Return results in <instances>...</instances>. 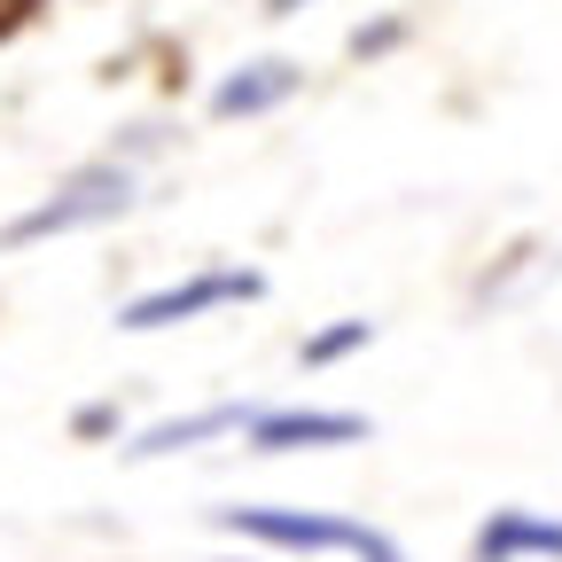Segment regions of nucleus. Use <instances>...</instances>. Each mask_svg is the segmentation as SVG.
<instances>
[{"label":"nucleus","instance_id":"5","mask_svg":"<svg viewBox=\"0 0 562 562\" xmlns=\"http://www.w3.org/2000/svg\"><path fill=\"white\" fill-rule=\"evenodd\" d=\"M250 414H258L250 398H220V406H195V414H165V422H149V430H133V446H117V453H125V461H172V453H195V446H211V438H243Z\"/></svg>","mask_w":562,"mask_h":562},{"label":"nucleus","instance_id":"9","mask_svg":"<svg viewBox=\"0 0 562 562\" xmlns=\"http://www.w3.org/2000/svg\"><path fill=\"white\" fill-rule=\"evenodd\" d=\"M70 430H79V438H110V430H117V406H79Z\"/></svg>","mask_w":562,"mask_h":562},{"label":"nucleus","instance_id":"3","mask_svg":"<svg viewBox=\"0 0 562 562\" xmlns=\"http://www.w3.org/2000/svg\"><path fill=\"white\" fill-rule=\"evenodd\" d=\"M258 297H266V273H250V266H211V273H188V281H165V290L125 297V305H117V328H125V336H157V328L227 313V305H258Z\"/></svg>","mask_w":562,"mask_h":562},{"label":"nucleus","instance_id":"1","mask_svg":"<svg viewBox=\"0 0 562 562\" xmlns=\"http://www.w3.org/2000/svg\"><path fill=\"white\" fill-rule=\"evenodd\" d=\"M211 524L250 539V547H281V554H351V562H406V547L375 524L351 516H321V508H211Z\"/></svg>","mask_w":562,"mask_h":562},{"label":"nucleus","instance_id":"8","mask_svg":"<svg viewBox=\"0 0 562 562\" xmlns=\"http://www.w3.org/2000/svg\"><path fill=\"white\" fill-rule=\"evenodd\" d=\"M368 344H375V321H336V328L297 344V360L305 368H336V360H351V351H368Z\"/></svg>","mask_w":562,"mask_h":562},{"label":"nucleus","instance_id":"11","mask_svg":"<svg viewBox=\"0 0 562 562\" xmlns=\"http://www.w3.org/2000/svg\"><path fill=\"white\" fill-rule=\"evenodd\" d=\"M266 16H297V0H266Z\"/></svg>","mask_w":562,"mask_h":562},{"label":"nucleus","instance_id":"6","mask_svg":"<svg viewBox=\"0 0 562 562\" xmlns=\"http://www.w3.org/2000/svg\"><path fill=\"white\" fill-rule=\"evenodd\" d=\"M297 87H305V63H290V55H258V63H243V70H227L220 87H211V117H273L281 102H297Z\"/></svg>","mask_w":562,"mask_h":562},{"label":"nucleus","instance_id":"10","mask_svg":"<svg viewBox=\"0 0 562 562\" xmlns=\"http://www.w3.org/2000/svg\"><path fill=\"white\" fill-rule=\"evenodd\" d=\"M398 47V24H375V32H351V55H383Z\"/></svg>","mask_w":562,"mask_h":562},{"label":"nucleus","instance_id":"4","mask_svg":"<svg viewBox=\"0 0 562 562\" xmlns=\"http://www.w3.org/2000/svg\"><path fill=\"white\" fill-rule=\"evenodd\" d=\"M375 422L351 414V406H258L243 422V453L273 461V453H344V446H368Z\"/></svg>","mask_w":562,"mask_h":562},{"label":"nucleus","instance_id":"2","mask_svg":"<svg viewBox=\"0 0 562 562\" xmlns=\"http://www.w3.org/2000/svg\"><path fill=\"white\" fill-rule=\"evenodd\" d=\"M133 165H79L47 203H32L24 220H9L0 227V250H32V243H55V235H87V227H110V220H125L133 211Z\"/></svg>","mask_w":562,"mask_h":562},{"label":"nucleus","instance_id":"7","mask_svg":"<svg viewBox=\"0 0 562 562\" xmlns=\"http://www.w3.org/2000/svg\"><path fill=\"white\" fill-rule=\"evenodd\" d=\"M469 562H562V516L492 508L469 539Z\"/></svg>","mask_w":562,"mask_h":562}]
</instances>
